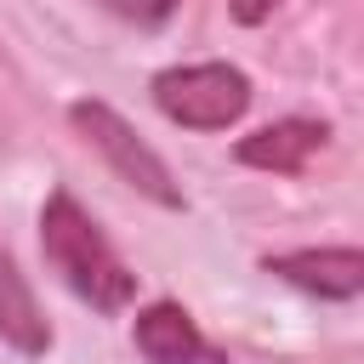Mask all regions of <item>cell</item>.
Segmentation results:
<instances>
[{
  "mask_svg": "<svg viewBox=\"0 0 364 364\" xmlns=\"http://www.w3.org/2000/svg\"><path fill=\"white\" fill-rule=\"evenodd\" d=\"M330 142V125L324 119H307V114H290V119H273L250 136H239L233 159L250 165V171H273V176H301L307 159Z\"/></svg>",
  "mask_w": 364,
  "mask_h": 364,
  "instance_id": "5",
  "label": "cell"
},
{
  "mask_svg": "<svg viewBox=\"0 0 364 364\" xmlns=\"http://www.w3.org/2000/svg\"><path fill=\"white\" fill-rule=\"evenodd\" d=\"M102 11H114L119 23H136V28H159L171 11H176V0H97Z\"/></svg>",
  "mask_w": 364,
  "mask_h": 364,
  "instance_id": "8",
  "label": "cell"
},
{
  "mask_svg": "<svg viewBox=\"0 0 364 364\" xmlns=\"http://www.w3.org/2000/svg\"><path fill=\"white\" fill-rule=\"evenodd\" d=\"M40 250L51 262V273L97 313H125L136 301V273L119 262V250L102 239V228L91 222V210L68 193L51 188L40 205Z\"/></svg>",
  "mask_w": 364,
  "mask_h": 364,
  "instance_id": "1",
  "label": "cell"
},
{
  "mask_svg": "<svg viewBox=\"0 0 364 364\" xmlns=\"http://www.w3.org/2000/svg\"><path fill=\"white\" fill-rule=\"evenodd\" d=\"M154 108L182 131H228L250 108V80L233 63H176L154 74Z\"/></svg>",
  "mask_w": 364,
  "mask_h": 364,
  "instance_id": "3",
  "label": "cell"
},
{
  "mask_svg": "<svg viewBox=\"0 0 364 364\" xmlns=\"http://www.w3.org/2000/svg\"><path fill=\"white\" fill-rule=\"evenodd\" d=\"M68 125H74V136H80L85 148L102 154V165H108L125 188H136L142 199H154V205H165V210H182V188H176L171 165L136 136V125H131L125 114H114V108L97 102V97H80V102H68Z\"/></svg>",
  "mask_w": 364,
  "mask_h": 364,
  "instance_id": "2",
  "label": "cell"
},
{
  "mask_svg": "<svg viewBox=\"0 0 364 364\" xmlns=\"http://www.w3.org/2000/svg\"><path fill=\"white\" fill-rule=\"evenodd\" d=\"M0 336H6L23 358H40V353L51 347V324H46L34 290H28V279L17 273V262H11L6 245H0Z\"/></svg>",
  "mask_w": 364,
  "mask_h": 364,
  "instance_id": "7",
  "label": "cell"
},
{
  "mask_svg": "<svg viewBox=\"0 0 364 364\" xmlns=\"http://www.w3.org/2000/svg\"><path fill=\"white\" fill-rule=\"evenodd\" d=\"M131 341L148 364H205V336L182 301H148L131 324Z\"/></svg>",
  "mask_w": 364,
  "mask_h": 364,
  "instance_id": "6",
  "label": "cell"
},
{
  "mask_svg": "<svg viewBox=\"0 0 364 364\" xmlns=\"http://www.w3.org/2000/svg\"><path fill=\"white\" fill-rule=\"evenodd\" d=\"M262 267L307 296H324V301H353L364 290V250L353 245H318V250H279V256H262Z\"/></svg>",
  "mask_w": 364,
  "mask_h": 364,
  "instance_id": "4",
  "label": "cell"
},
{
  "mask_svg": "<svg viewBox=\"0 0 364 364\" xmlns=\"http://www.w3.org/2000/svg\"><path fill=\"white\" fill-rule=\"evenodd\" d=\"M279 6H284V0H228V17H233L239 28H262Z\"/></svg>",
  "mask_w": 364,
  "mask_h": 364,
  "instance_id": "9",
  "label": "cell"
}]
</instances>
